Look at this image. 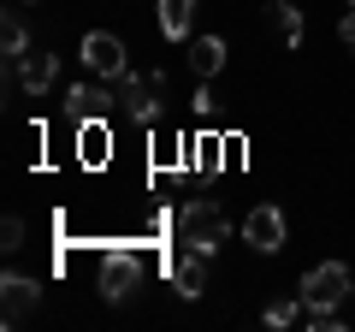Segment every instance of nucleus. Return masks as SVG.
I'll return each mask as SVG.
<instances>
[{"label":"nucleus","instance_id":"6","mask_svg":"<svg viewBox=\"0 0 355 332\" xmlns=\"http://www.w3.org/2000/svg\"><path fill=\"white\" fill-rule=\"evenodd\" d=\"M83 65L95 77H125L130 72V53H125V42H119L113 30H89V36H83Z\"/></svg>","mask_w":355,"mask_h":332},{"label":"nucleus","instance_id":"11","mask_svg":"<svg viewBox=\"0 0 355 332\" xmlns=\"http://www.w3.org/2000/svg\"><path fill=\"white\" fill-rule=\"evenodd\" d=\"M225 36H190V72H196V83H214L219 72H225Z\"/></svg>","mask_w":355,"mask_h":332},{"label":"nucleus","instance_id":"5","mask_svg":"<svg viewBox=\"0 0 355 332\" xmlns=\"http://www.w3.org/2000/svg\"><path fill=\"white\" fill-rule=\"evenodd\" d=\"M284 238H291V219H284V208L272 202H254L249 214H243V243H249L254 256H279Z\"/></svg>","mask_w":355,"mask_h":332},{"label":"nucleus","instance_id":"9","mask_svg":"<svg viewBox=\"0 0 355 332\" xmlns=\"http://www.w3.org/2000/svg\"><path fill=\"white\" fill-rule=\"evenodd\" d=\"M119 107V90H101V83H83V77H77L71 90H65V113L77 119V125H83V119H107Z\"/></svg>","mask_w":355,"mask_h":332},{"label":"nucleus","instance_id":"18","mask_svg":"<svg viewBox=\"0 0 355 332\" xmlns=\"http://www.w3.org/2000/svg\"><path fill=\"white\" fill-rule=\"evenodd\" d=\"M0 249H6V256L24 249V219H18V214H6V226H0Z\"/></svg>","mask_w":355,"mask_h":332},{"label":"nucleus","instance_id":"1","mask_svg":"<svg viewBox=\"0 0 355 332\" xmlns=\"http://www.w3.org/2000/svg\"><path fill=\"white\" fill-rule=\"evenodd\" d=\"M178 243H190L202 256H219V243H225V208L196 196V202L178 208Z\"/></svg>","mask_w":355,"mask_h":332},{"label":"nucleus","instance_id":"16","mask_svg":"<svg viewBox=\"0 0 355 332\" xmlns=\"http://www.w3.org/2000/svg\"><path fill=\"white\" fill-rule=\"evenodd\" d=\"M266 326H272V332H279V326H296V320H302V291H296V297H279V303H266Z\"/></svg>","mask_w":355,"mask_h":332},{"label":"nucleus","instance_id":"20","mask_svg":"<svg viewBox=\"0 0 355 332\" xmlns=\"http://www.w3.org/2000/svg\"><path fill=\"white\" fill-rule=\"evenodd\" d=\"M190 107H196V113H202V119H207V113H214V90H207V83H202V90H196V95H190Z\"/></svg>","mask_w":355,"mask_h":332},{"label":"nucleus","instance_id":"21","mask_svg":"<svg viewBox=\"0 0 355 332\" xmlns=\"http://www.w3.org/2000/svg\"><path fill=\"white\" fill-rule=\"evenodd\" d=\"M349 6H355V0H349Z\"/></svg>","mask_w":355,"mask_h":332},{"label":"nucleus","instance_id":"19","mask_svg":"<svg viewBox=\"0 0 355 332\" xmlns=\"http://www.w3.org/2000/svg\"><path fill=\"white\" fill-rule=\"evenodd\" d=\"M338 36H343V48H349V53H355V6H349V13H343V18H338Z\"/></svg>","mask_w":355,"mask_h":332},{"label":"nucleus","instance_id":"17","mask_svg":"<svg viewBox=\"0 0 355 332\" xmlns=\"http://www.w3.org/2000/svg\"><path fill=\"white\" fill-rule=\"evenodd\" d=\"M302 326L308 332H338L343 315H338V308H320V303H302Z\"/></svg>","mask_w":355,"mask_h":332},{"label":"nucleus","instance_id":"8","mask_svg":"<svg viewBox=\"0 0 355 332\" xmlns=\"http://www.w3.org/2000/svg\"><path fill=\"white\" fill-rule=\"evenodd\" d=\"M53 77H60V53H42V48H30L24 60L12 65V83H18L24 95H36V101L53 90Z\"/></svg>","mask_w":355,"mask_h":332},{"label":"nucleus","instance_id":"13","mask_svg":"<svg viewBox=\"0 0 355 332\" xmlns=\"http://www.w3.org/2000/svg\"><path fill=\"white\" fill-rule=\"evenodd\" d=\"M0 48H6V72H12L18 60L30 53V30H24V0L18 6H6V18H0Z\"/></svg>","mask_w":355,"mask_h":332},{"label":"nucleus","instance_id":"12","mask_svg":"<svg viewBox=\"0 0 355 332\" xmlns=\"http://www.w3.org/2000/svg\"><path fill=\"white\" fill-rule=\"evenodd\" d=\"M196 6H202V0H160V6H154V18H160V36H166V42H190V30H196Z\"/></svg>","mask_w":355,"mask_h":332},{"label":"nucleus","instance_id":"4","mask_svg":"<svg viewBox=\"0 0 355 332\" xmlns=\"http://www.w3.org/2000/svg\"><path fill=\"white\" fill-rule=\"evenodd\" d=\"M302 303H320V308H343L349 303V291H355V279H349V267L343 261H320V267H308L302 273Z\"/></svg>","mask_w":355,"mask_h":332},{"label":"nucleus","instance_id":"14","mask_svg":"<svg viewBox=\"0 0 355 332\" xmlns=\"http://www.w3.org/2000/svg\"><path fill=\"white\" fill-rule=\"evenodd\" d=\"M272 30H279L284 48H302V30H308L302 6H291V0H272Z\"/></svg>","mask_w":355,"mask_h":332},{"label":"nucleus","instance_id":"3","mask_svg":"<svg viewBox=\"0 0 355 332\" xmlns=\"http://www.w3.org/2000/svg\"><path fill=\"white\" fill-rule=\"evenodd\" d=\"M142 285V256L137 249H107L101 256V273H95V291H101V303H130Z\"/></svg>","mask_w":355,"mask_h":332},{"label":"nucleus","instance_id":"7","mask_svg":"<svg viewBox=\"0 0 355 332\" xmlns=\"http://www.w3.org/2000/svg\"><path fill=\"white\" fill-rule=\"evenodd\" d=\"M36 303H42L36 279H24V273H6V279H0V326H24V320L36 315Z\"/></svg>","mask_w":355,"mask_h":332},{"label":"nucleus","instance_id":"2","mask_svg":"<svg viewBox=\"0 0 355 332\" xmlns=\"http://www.w3.org/2000/svg\"><path fill=\"white\" fill-rule=\"evenodd\" d=\"M113 83H119V113H130V125H160L166 72H125V77H113Z\"/></svg>","mask_w":355,"mask_h":332},{"label":"nucleus","instance_id":"10","mask_svg":"<svg viewBox=\"0 0 355 332\" xmlns=\"http://www.w3.org/2000/svg\"><path fill=\"white\" fill-rule=\"evenodd\" d=\"M207 261H214V256H202V249H190V243L172 256V285H178L184 303H196V297L207 291Z\"/></svg>","mask_w":355,"mask_h":332},{"label":"nucleus","instance_id":"15","mask_svg":"<svg viewBox=\"0 0 355 332\" xmlns=\"http://www.w3.org/2000/svg\"><path fill=\"white\" fill-rule=\"evenodd\" d=\"M77 154H83L89 166L107 160V119H83V125H77Z\"/></svg>","mask_w":355,"mask_h":332}]
</instances>
